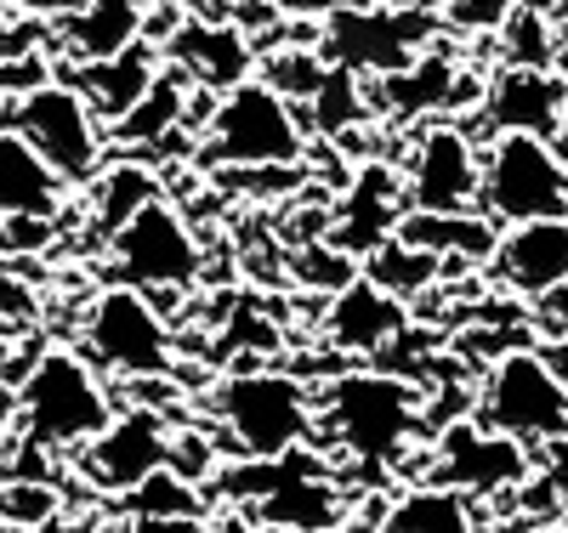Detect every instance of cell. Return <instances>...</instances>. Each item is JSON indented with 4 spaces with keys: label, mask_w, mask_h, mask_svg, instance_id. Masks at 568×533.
Returning <instances> with one entry per match:
<instances>
[{
    "label": "cell",
    "mask_w": 568,
    "mask_h": 533,
    "mask_svg": "<svg viewBox=\"0 0 568 533\" xmlns=\"http://www.w3.org/2000/svg\"><path fill=\"white\" fill-rule=\"evenodd\" d=\"M318 426L353 465H404L409 443L426 431V392L393 369H347L313 392Z\"/></svg>",
    "instance_id": "1"
},
{
    "label": "cell",
    "mask_w": 568,
    "mask_h": 533,
    "mask_svg": "<svg viewBox=\"0 0 568 533\" xmlns=\"http://www.w3.org/2000/svg\"><path fill=\"white\" fill-rule=\"evenodd\" d=\"M23 443L40 454H80L120 414L114 386L80 347H45L34 369L18 380Z\"/></svg>",
    "instance_id": "2"
},
{
    "label": "cell",
    "mask_w": 568,
    "mask_h": 533,
    "mask_svg": "<svg viewBox=\"0 0 568 533\" xmlns=\"http://www.w3.org/2000/svg\"><path fill=\"white\" fill-rule=\"evenodd\" d=\"M216 438L233 460H278L313 443L318 403L291 369H233L211 392Z\"/></svg>",
    "instance_id": "3"
},
{
    "label": "cell",
    "mask_w": 568,
    "mask_h": 533,
    "mask_svg": "<svg viewBox=\"0 0 568 533\" xmlns=\"http://www.w3.org/2000/svg\"><path fill=\"white\" fill-rule=\"evenodd\" d=\"M307 125L291 96H278L267 80H245L222 91L205 120L200 160L211 171H256V165H302Z\"/></svg>",
    "instance_id": "4"
},
{
    "label": "cell",
    "mask_w": 568,
    "mask_h": 533,
    "mask_svg": "<svg viewBox=\"0 0 568 533\" xmlns=\"http://www.w3.org/2000/svg\"><path fill=\"white\" fill-rule=\"evenodd\" d=\"M471 414L489 431H506V438L529 449H551L568 438V386L551 375L540 347H517L484 363L478 392H471Z\"/></svg>",
    "instance_id": "5"
},
{
    "label": "cell",
    "mask_w": 568,
    "mask_h": 533,
    "mask_svg": "<svg viewBox=\"0 0 568 533\" xmlns=\"http://www.w3.org/2000/svg\"><path fill=\"white\" fill-rule=\"evenodd\" d=\"M444 18L433 7H398V0H375L358 12H336L318 23V52L329 69H347L358 80H382L409 69L426 45H438Z\"/></svg>",
    "instance_id": "6"
},
{
    "label": "cell",
    "mask_w": 568,
    "mask_h": 533,
    "mask_svg": "<svg viewBox=\"0 0 568 533\" xmlns=\"http://www.w3.org/2000/svg\"><path fill=\"white\" fill-rule=\"evenodd\" d=\"M80 352L103 375H120V380H165V375H176L171 324L149 301V289H131V284H109L103 296L85 307Z\"/></svg>",
    "instance_id": "7"
},
{
    "label": "cell",
    "mask_w": 568,
    "mask_h": 533,
    "mask_svg": "<svg viewBox=\"0 0 568 533\" xmlns=\"http://www.w3.org/2000/svg\"><path fill=\"white\" fill-rule=\"evenodd\" d=\"M478 211L495 216L500 227L568 216V160H562V148L551 136H524V131L489 136L484 142Z\"/></svg>",
    "instance_id": "8"
},
{
    "label": "cell",
    "mask_w": 568,
    "mask_h": 533,
    "mask_svg": "<svg viewBox=\"0 0 568 533\" xmlns=\"http://www.w3.org/2000/svg\"><path fill=\"white\" fill-rule=\"evenodd\" d=\"M12 131L52 165L69 187H91L109 154V125L69 80H40L12 103Z\"/></svg>",
    "instance_id": "9"
},
{
    "label": "cell",
    "mask_w": 568,
    "mask_h": 533,
    "mask_svg": "<svg viewBox=\"0 0 568 533\" xmlns=\"http://www.w3.org/2000/svg\"><path fill=\"white\" fill-rule=\"evenodd\" d=\"M535 476V449L506 438V431H489L478 414L471 420H449L444 431L426 438V465L420 482H438V489H455L466 500H489V494H511Z\"/></svg>",
    "instance_id": "10"
},
{
    "label": "cell",
    "mask_w": 568,
    "mask_h": 533,
    "mask_svg": "<svg viewBox=\"0 0 568 533\" xmlns=\"http://www.w3.org/2000/svg\"><path fill=\"white\" fill-rule=\"evenodd\" d=\"M103 250H109L114 284H131V289H187L205 273L200 233L187 227V216L165 199L142 205Z\"/></svg>",
    "instance_id": "11"
},
{
    "label": "cell",
    "mask_w": 568,
    "mask_h": 533,
    "mask_svg": "<svg viewBox=\"0 0 568 533\" xmlns=\"http://www.w3.org/2000/svg\"><path fill=\"white\" fill-rule=\"evenodd\" d=\"M404 199L409 211H478L484 187V148L478 136L455 120L420 125L404 160Z\"/></svg>",
    "instance_id": "12"
},
{
    "label": "cell",
    "mask_w": 568,
    "mask_h": 533,
    "mask_svg": "<svg viewBox=\"0 0 568 533\" xmlns=\"http://www.w3.org/2000/svg\"><path fill=\"white\" fill-rule=\"evenodd\" d=\"M74 465H80V476H91V489L125 500L136 482H149L154 471L171 465V420L160 409L131 403L74 454Z\"/></svg>",
    "instance_id": "13"
},
{
    "label": "cell",
    "mask_w": 568,
    "mask_h": 533,
    "mask_svg": "<svg viewBox=\"0 0 568 533\" xmlns=\"http://www.w3.org/2000/svg\"><path fill=\"white\" fill-rule=\"evenodd\" d=\"M478 103H484V80H471V69H460L444 45H426L409 69L369 80V109L387 114L393 125L444 120V114H455V109L478 114Z\"/></svg>",
    "instance_id": "14"
},
{
    "label": "cell",
    "mask_w": 568,
    "mask_h": 533,
    "mask_svg": "<svg viewBox=\"0 0 568 533\" xmlns=\"http://www.w3.org/2000/svg\"><path fill=\"white\" fill-rule=\"evenodd\" d=\"M160 58L194 85V91H233V85H245L251 69H256V45L251 34L233 23V18H182L171 29V40L160 45Z\"/></svg>",
    "instance_id": "15"
},
{
    "label": "cell",
    "mask_w": 568,
    "mask_h": 533,
    "mask_svg": "<svg viewBox=\"0 0 568 533\" xmlns=\"http://www.w3.org/2000/svg\"><path fill=\"white\" fill-rule=\"evenodd\" d=\"M404 216H409L404 176L393 165H382V160H369L353 176V187L336 199V211H329V245L347 250L353 262H364V256L382 250L387 238H398Z\"/></svg>",
    "instance_id": "16"
},
{
    "label": "cell",
    "mask_w": 568,
    "mask_h": 533,
    "mask_svg": "<svg viewBox=\"0 0 568 533\" xmlns=\"http://www.w3.org/2000/svg\"><path fill=\"white\" fill-rule=\"evenodd\" d=\"M568 114V74L562 69H495L484 80L478 120L489 136L524 131V136H551L562 131Z\"/></svg>",
    "instance_id": "17"
},
{
    "label": "cell",
    "mask_w": 568,
    "mask_h": 533,
    "mask_svg": "<svg viewBox=\"0 0 568 533\" xmlns=\"http://www.w3.org/2000/svg\"><path fill=\"white\" fill-rule=\"evenodd\" d=\"M489 273L506 296H524L529 307L568 284V216H540L500 227V245L489 256Z\"/></svg>",
    "instance_id": "18"
},
{
    "label": "cell",
    "mask_w": 568,
    "mask_h": 533,
    "mask_svg": "<svg viewBox=\"0 0 568 533\" xmlns=\"http://www.w3.org/2000/svg\"><path fill=\"white\" fill-rule=\"evenodd\" d=\"M415 324H409V301L387 296L375 278H347L324 307V341L347 352V358H382L393 341H404Z\"/></svg>",
    "instance_id": "19"
},
{
    "label": "cell",
    "mask_w": 568,
    "mask_h": 533,
    "mask_svg": "<svg viewBox=\"0 0 568 533\" xmlns=\"http://www.w3.org/2000/svg\"><path fill=\"white\" fill-rule=\"evenodd\" d=\"M160 69H165L160 45L136 40V45H125L120 58H98V63H63V80H69V85L85 96L91 109H98V120H103V125H114V120H125V114L142 103V91H149V85L160 80Z\"/></svg>",
    "instance_id": "20"
},
{
    "label": "cell",
    "mask_w": 568,
    "mask_h": 533,
    "mask_svg": "<svg viewBox=\"0 0 568 533\" xmlns=\"http://www.w3.org/2000/svg\"><path fill=\"white\" fill-rule=\"evenodd\" d=\"M149 23V0H85L80 12L58 18L52 40L63 63H98V58H120L125 45L142 40Z\"/></svg>",
    "instance_id": "21"
},
{
    "label": "cell",
    "mask_w": 568,
    "mask_h": 533,
    "mask_svg": "<svg viewBox=\"0 0 568 533\" xmlns=\"http://www.w3.org/2000/svg\"><path fill=\"white\" fill-rule=\"evenodd\" d=\"M398 233L409 238V245L444 256L455 273L466 262H489L495 245H500V222L484 216V211H409Z\"/></svg>",
    "instance_id": "22"
},
{
    "label": "cell",
    "mask_w": 568,
    "mask_h": 533,
    "mask_svg": "<svg viewBox=\"0 0 568 533\" xmlns=\"http://www.w3.org/2000/svg\"><path fill=\"white\" fill-rule=\"evenodd\" d=\"M69 182L18 131H0V216H63Z\"/></svg>",
    "instance_id": "23"
},
{
    "label": "cell",
    "mask_w": 568,
    "mask_h": 533,
    "mask_svg": "<svg viewBox=\"0 0 568 533\" xmlns=\"http://www.w3.org/2000/svg\"><path fill=\"white\" fill-rule=\"evenodd\" d=\"M187 96H194V85H187L171 63L160 69V80L142 91V103L109 125V142H120V148H165V142H176L182 120H187ZM194 125V120H187Z\"/></svg>",
    "instance_id": "24"
},
{
    "label": "cell",
    "mask_w": 568,
    "mask_h": 533,
    "mask_svg": "<svg viewBox=\"0 0 568 533\" xmlns=\"http://www.w3.org/2000/svg\"><path fill=\"white\" fill-rule=\"evenodd\" d=\"M154 199H160V176L142 165V160H114V165H103L98 176H91V193H85L91 216H85V227L98 233V245H109V238L142 205H154Z\"/></svg>",
    "instance_id": "25"
},
{
    "label": "cell",
    "mask_w": 568,
    "mask_h": 533,
    "mask_svg": "<svg viewBox=\"0 0 568 533\" xmlns=\"http://www.w3.org/2000/svg\"><path fill=\"white\" fill-rule=\"evenodd\" d=\"M375 533H484L478 505L455 489H438V482H420V489H404L387 500Z\"/></svg>",
    "instance_id": "26"
},
{
    "label": "cell",
    "mask_w": 568,
    "mask_h": 533,
    "mask_svg": "<svg viewBox=\"0 0 568 533\" xmlns=\"http://www.w3.org/2000/svg\"><path fill=\"white\" fill-rule=\"evenodd\" d=\"M455 267L444 262V256H433V250H420V245H409V238L398 233V238H387L375 256H364V278H375L387 289V296H398V301H420L433 284H444Z\"/></svg>",
    "instance_id": "27"
},
{
    "label": "cell",
    "mask_w": 568,
    "mask_h": 533,
    "mask_svg": "<svg viewBox=\"0 0 568 533\" xmlns=\"http://www.w3.org/2000/svg\"><path fill=\"white\" fill-rule=\"evenodd\" d=\"M557 18L562 12H546L540 0H524L495 34V52H500V69H557V52H562V34H557Z\"/></svg>",
    "instance_id": "28"
},
{
    "label": "cell",
    "mask_w": 568,
    "mask_h": 533,
    "mask_svg": "<svg viewBox=\"0 0 568 533\" xmlns=\"http://www.w3.org/2000/svg\"><path fill=\"white\" fill-rule=\"evenodd\" d=\"M125 511L136 522H200L205 500H200V482H187L165 465V471H154L149 482H136V489L125 494Z\"/></svg>",
    "instance_id": "29"
},
{
    "label": "cell",
    "mask_w": 568,
    "mask_h": 533,
    "mask_svg": "<svg viewBox=\"0 0 568 533\" xmlns=\"http://www.w3.org/2000/svg\"><path fill=\"white\" fill-rule=\"evenodd\" d=\"M262 80H267L278 96H291L296 109H307L313 96H318V85L329 80V63H324V52H318V40L278 45V52H267V63H262Z\"/></svg>",
    "instance_id": "30"
},
{
    "label": "cell",
    "mask_w": 568,
    "mask_h": 533,
    "mask_svg": "<svg viewBox=\"0 0 568 533\" xmlns=\"http://www.w3.org/2000/svg\"><path fill=\"white\" fill-rule=\"evenodd\" d=\"M307 114H313V125H318L324 136H347V131L364 125V114H369V91H364L358 74L329 69V80L318 85V96L307 103Z\"/></svg>",
    "instance_id": "31"
},
{
    "label": "cell",
    "mask_w": 568,
    "mask_h": 533,
    "mask_svg": "<svg viewBox=\"0 0 568 533\" xmlns=\"http://www.w3.org/2000/svg\"><path fill=\"white\" fill-rule=\"evenodd\" d=\"M58 516L52 476H7L0 482V522L7 527H40Z\"/></svg>",
    "instance_id": "32"
},
{
    "label": "cell",
    "mask_w": 568,
    "mask_h": 533,
    "mask_svg": "<svg viewBox=\"0 0 568 533\" xmlns=\"http://www.w3.org/2000/svg\"><path fill=\"white\" fill-rule=\"evenodd\" d=\"M524 7V0H444L438 18L455 34H500V23Z\"/></svg>",
    "instance_id": "33"
},
{
    "label": "cell",
    "mask_w": 568,
    "mask_h": 533,
    "mask_svg": "<svg viewBox=\"0 0 568 533\" xmlns=\"http://www.w3.org/2000/svg\"><path fill=\"white\" fill-rule=\"evenodd\" d=\"M58 238V216H0V256H29Z\"/></svg>",
    "instance_id": "34"
},
{
    "label": "cell",
    "mask_w": 568,
    "mask_h": 533,
    "mask_svg": "<svg viewBox=\"0 0 568 533\" xmlns=\"http://www.w3.org/2000/svg\"><path fill=\"white\" fill-rule=\"evenodd\" d=\"M40 40H45V29H40L34 18H18L12 7H0V63L40 52Z\"/></svg>",
    "instance_id": "35"
},
{
    "label": "cell",
    "mask_w": 568,
    "mask_h": 533,
    "mask_svg": "<svg viewBox=\"0 0 568 533\" xmlns=\"http://www.w3.org/2000/svg\"><path fill=\"white\" fill-rule=\"evenodd\" d=\"M34 312H40L34 284H23L12 267H0V318H7L12 329H23V324H34Z\"/></svg>",
    "instance_id": "36"
},
{
    "label": "cell",
    "mask_w": 568,
    "mask_h": 533,
    "mask_svg": "<svg viewBox=\"0 0 568 533\" xmlns=\"http://www.w3.org/2000/svg\"><path fill=\"white\" fill-rule=\"evenodd\" d=\"M278 18H291V23H324V18H336V12H358V7H375V0H273Z\"/></svg>",
    "instance_id": "37"
},
{
    "label": "cell",
    "mask_w": 568,
    "mask_h": 533,
    "mask_svg": "<svg viewBox=\"0 0 568 533\" xmlns=\"http://www.w3.org/2000/svg\"><path fill=\"white\" fill-rule=\"evenodd\" d=\"M23 443V409H18V386L0 380V460Z\"/></svg>",
    "instance_id": "38"
},
{
    "label": "cell",
    "mask_w": 568,
    "mask_h": 533,
    "mask_svg": "<svg viewBox=\"0 0 568 533\" xmlns=\"http://www.w3.org/2000/svg\"><path fill=\"white\" fill-rule=\"evenodd\" d=\"M0 7H12L18 18H34V23H58V18L80 12L85 0H0Z\"/></svg>",
    "instance_id": "39"
},
{
    "label": "cell",
    "mask_w": 568,
    "mask_h": 533,
    "mask_svg": "<svg viewBox=\"0 0 568 533\" xmlns=\"http://www.w3.org/2000/svg\"><path fill=\"white\" fill-rule=\"evenodd\" d=\"M535 329H540V335H557V329H568V284L535 301Z\"/></svg>",
    "instance_id": "40"
},
{
    "label": "cell",
    "mask_w": 568,
    "mask_h": 533,
    "mask_svg": "<svg viewBox=\"0 0 568 533\" xmlns=\"http://www.w3.org/2000/svg\"><path fill=\"white\" fill-rule=\"evenodd\" d=\"M540 358L551 363V375L568 386V329H557V335H540Z\"/></svg>",
    "instance_id": "41"
},
{
    "label": "cell",
    "mask_w": 568,
    "mask_h": 533,
    "mask_svg": "<svg viewBox=\"0 0 568 533\" xmlns=\"http://www.w3.org/2000/svg\"><path fill=\"white\" fill-rule=\"evenodd\" d=\"M557 34H562V52H557V69L568 74V7H562V18H557Z\"/></svg>",
    "instance_id": "42"
},
{
    "label": "cell",
    "mask_w": 568,
    "mask_h": 533,
    "mask_svg": "<svg viewBox=\"0 0 568 533\" xmlns=\"http://www.w3.org/2000/svg\"><path fill=\"white\" fill-rule=\"evenodd\" d=\"M7 358H12V324L0 318V369H7Z\"/></svg>",
    "instance_id": "43"
},
{
    "label": "cell",
    "mask_w": 568,
    "mask_h": 533,
    "mask_svg": "<svg viewBox=\"0 0 568 533\" xmlns=\"http://www.w3.org/2000/svg\"><path fill=\"white\" fill-rule=\"evenodd\" d=\"M557 148H562V160H568V114H562V131H557Z\"/></svg>",
    "instance_id": "44"
}]
</instances>
